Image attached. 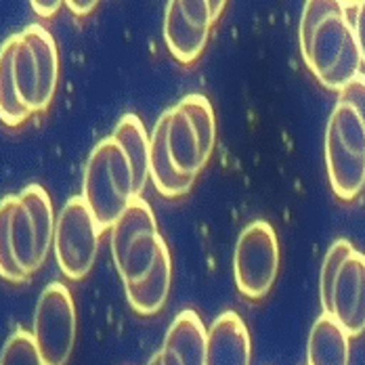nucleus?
<instances>
[{
  "mask_svg": "<svg viewBox=\"0 0 365 365\" xmlns=\"http://www.w3.org/2000/svg\"><path fill=\"white\" fill-rule=\"evenodd\" d=\"M80 195L91 208L101 231L111 229L128 204L137 200L133 168L113 137L101 139L93 147L84 166Z\"/></svg>",
  "mask_w": 365,
  "mask_h": 365,
  "instance_id": "nucleus-1",
  "label": "nucleus"
},
{
  "mask_svg": "<svg viewBox=\"0 0 365 365\" xmlns=\"http://www.w3.org/2000/svg\"><path fill=\"white\" fill-rule=\"evenodd\" d=\"M302 59L322 86L340 93L349 82L361 73V53L355 30L344 17L342 2L328 13L304 44H300Z\"/></svg>",
  "mask_w": 365,
  "mask_h": 365,
  "instance_id": "nucleus-2",
  "label": "nucleus"
},
{
  "mask_svg": "<svg viewBox=\"0 0 365 365\" xmlns=\"http://www.w3.org/2000/svg\"><path fill=\"white\" fill-rule=\"evenodd\" d=\"M326 170L336 197L355 200L365 187V122L336 101L326 126Z\"/></svg>",
  "mask_w": 365,
  "mask_h": 365,
  "instance_id": "nucleus-3",
  "label": "nucleus"
},
{
  "mask_svg": "<svg viewBox=\"0 0 365 365\" xmlns=\"http://www.w3.org/2000/svg\"><path fill=\"white\" fill-rule=\"evenodd\" d=\"M13 76L19 99L30 113L51 106L59 82V53L46 28L30 24L15 34Z\"/></svg>",
  "mask_w": 365,
  "mask_h": 365,
  "instance_id": "nucleus-4",
  "label": "nucleus"
},
{
  "mask_svg": "<svg viewBox=\"0 0 365 365\" xmlns=\"http://www.w3.org/2000/svg\"><path fill=\"white\" fill-rule=\"evenodd\" d=\"M53 202L44 187L36 182L26 185L19 193H13L11 204V248L19 271L32 277L44 264L55 235Z\"/></svg>",
  "mask_w": 365,
  "mask_h": 365,
  "instance_id": "nucleus-5",
  "label": "nucleus"
},
{
  "mask_svg": "<svg viewBox=\"0 0 365 365\" xmlns=\"http://www.w3.org/2000/svg\"><path fill=\"white\" fill-rule=\"evenodd\" d=\"M217 143L215 110L204 95H187L168 110V149L177 173L195 179Z\"/></svg>",
  "mask_w": 365,
  "mask_h": 365,
  "instance_id": "nucleus-6",
  "label": "nucleus"
},
{
  "mask_svg": "<svg viewBox=\"0 0 365 365\" xmlns=\"http://www.w3.org/2000/svg\"><path fill=\"white\" fill-rule=\"evenodd\" d=\"M279 273V242L271 222H248L235 244V288L248 300H260L273 288Z\"/></svg>",
  "mask_w": 365,
  "mask_h": 365,
  "instance_id": "nucleus-7",
  "label": "nucleus"
},
{
  "mask_svg": "<svg viewBox=\"0 0 365 365\" xmlns=\"http://www.w3.org/2000/svg\"><path fill=\"white\" fill-rule=\"evenodd\" d=\"M101 233L99 222L82 195H73L63 204L55 220L53 250L61 273L68 279L78 282L91 273L99 252Z\"/></svg>",
  "mask_w": 365,
  "mask_h": 365,
  "instance_id": "nucleus-8",
  "label": "nucleus"
},
{
  "mask_svg": "<svg viewBox=\"0 0 365 365\" xmlns=\"http://www.w3.org/2000/svg\"><path fill=\"white\" fill-rule=\"evenodd\" d=\"M76 304L61 282L48 284L38 296L32 338L44 365H68L76 344Z\"/></svg>",
  "mask_w": 365,
  "mask_h": 365,
  "instance_id": "nucleus-9",
  "label": "nucleus"
},
{
  "mask_svg": "<svg viewBox=\"0 0 365 365\" xmlns=\"http://www.w3.org/2000/svg\"><path fill=\"white\" fill-rule=\"evenodd\" d=\"M208 0H170L164 13V42L168 53L189 66L200 59L210 36Z\"/></svg>",
  "mask_w": 365,
  "mask_h": 365,
  "instance_id": "nucleus-10",
  "label": "nucleus"
},
{
  "mask_svg": "<svg viewBox=\"0 0 365 365\" xmlns=\"http://www.w3.org/2000/svg\"><path fill=\"white\" fill-rule=\"evenodd\" d=\"M329 315L349 338L365 331V255L353 250L344 260L329 302Z\"/></svg>",
  "mask_w": 365,
  "mask_h": 365,
  "instance_id": "nucleus-11",
  "label": "nucleus"
},
{
  "mask_svg": "<svg viewBox=\"0 0 365 365\" xmlns=\"http://www.w3.org/2000/svg\"><path fill=\"white\" fill-rule=\"evenodd\" d=\"M208 328L191 309L181 311L164 336L158 365H206Z\"/></svg>",
  "mask_w": 365,
  "mask_h": 365,
  "instance_id": "nucleus-12",
  "label": "nucleus"
},
{
  "mask_svg": "<svg viewBox=\"0 0 365 365\" xmlns=\"http://www.w3.org/2000/svg\"><path fill=\"white\" fill-rule=\"evenodd\" d=\"M252 342L244 319L225 311L212 322L206 336V365H250Z\"/></svg>",
  "mask_w": 365,
  "mask_h": 365,
  "instance_id": "nucleus-13",
  "label": "nucleus"
},
{
  "mask_svg": "<svg viewBox=\"0 0 365 365\" xmlns=\"http://www.w3.org/2000/svg\"><path fill=\"white\" fill-rule=\"evenodd\" d=\"M149 179L158 189V193L164 197H181L195 181L177 173L173 164L168 149V110L162 111L149 137Z\"/></svg>",
  "mask_w": 365,
  "mask_h": 365,
  "instance_id": "nucleus-14",
  "label": "nucleus"
},
{
  "mask_svg": "<svg viewBox=\"0 0 365 365\" xmlns=\"http://www.w3.org/2000/svg\"><path fill=\"white\" fill-rule=\"evenodd\" d=\"M170 282H173V258L168 244L164 242L160 246V255L153 264V269L147 273L139 284L124 286L128 304L139 315H155L164 309L168 294H170Z\"/></svg>",
  "mask_w": 365,
  "mask_h": 365,
  "instance_id": "nucleus-15",
  "label": "nucleus"
},
{
  "mask_svg": "<svg viewBox=\"0 0 365 365\" xmlns=\"http://www.w3.org/2000/svg\"><path fill=\"white\" fill-rule=\"evenodd\" d=\"M351 346L349 334L338 326V322L322 313L309 334L307 344V364L309 365H349Z\"/></svg>",
  "mask_w": 365,
  "mask_h": 365,
  "instance_id": "nucleus-16",
  "label": "nucleus"
},
{
  "mask_svg": "<svg viewBox=\"0 0 365 365\" xmlns=\"http://www.w3.org/2000/svg\"><path fill=\"white\" fill-rule=\"evenodd\" d=\"M113 141L122 147L135 177V193L137 197L143 193L149 181V137H147L145 124L135 113H124L115 128H113Z\"/></svg>",
  "mask_w": 365,
  "mask_h": 365,
  "instance_id": "nucleus-17",
  "label": "nucleus"
},
{
  "mask_svg": "<svg viewBox=\"0 0 365 365\" xmlns=\"http://www.w3.org/2000/svg\"><path fill=\"white\" fill-rule=\"evenodd\" d=\"M13 53H15V34L0 44V122L4 126L17 128L32 113L21 103L15 76H13Z\"/></svg>",
  "mask_w": 365,
  "mask_h": 365,
  "instance_id": "nucleus-18",
  "label": "nucleus"
},
{
  "mask_svg": "<svg viewBox=\"0 0 365 365\" xmlns=\"http://www.w3.org/2000/svg\"><path fill=\"white\" fill-rule=\"evenodd\" d=\"M158 231L155 217L145 200L137 197L128 204V208L122 212V217L111 227V256L113 260L126 252V248L139 240L143 233Z\"/></svg>",
  "mask_w": 365,
  "mask_h": 365,
  "instance_id": "nucleus-19",
  "label": "nucleus"
},
{
  "mask_svg": "<svg viewBox=\"0 0 365 365\" xmlns=\"http://www.w3.org/2000/svg\"><path fill=\"white\" fill-rule=\"evenodd\" d=\"M355 248L349 240H336L329 250L326 252V258L322 262V273H319V298H322V309L324 313H329V302H331V290L336 284V277L344 264V260L351 256Z\"/></svg>",
  "mask_w": 365,
  "mask_h": 365,
  "instance_id": "nucleus-20",
  "label": "nucleus"
},
{
  "mask_svg": "<svg viewBox=\"0 0 365 365\" xmlns=\"http://www.w3.org/2000/svg\"><path fill=\"white\" fill-rule=\"evenodd\" d=\"M11 204H13V193L0 200V277L6 282L19 284V282H26L28 277L19 271L15 256H13V248H11V231H9Z\"/></svg>",
  "mask_w": 365,
  "mask_h": 365,
  "instance_id": "nucleus-21",
  "label": "nucleus"
},
{
  "mask_svg": "<svg viewBox=\"0 0 365 365\" xmlns=\"http://www.w3.org/2000/svg\"><path fill=\"white\" fill-rule=\"evenodd\" d=\"M0 365H44L34 344L32 331L15 329L6 338L0 351Z\"/></svg>",
  "mask_w": 365,
  "mask_h": 365,
  "instance_id": "nucleus-22",
  "label": "nucleus"
},
{
  "mask_svg": "<svg viewBox=\"0 0 365 365\" xmlns=\"http://www.w3.org/2000/svg\"><path fill=\"white\" fill-rule=\"evenodd\" d=\"M338 101L351 106L353 110L361 115L365 122V76L359 73L353 82H349L340 93H338Z\"/></svg>",
  "mask_w": 365,
  "mask_h": 365,
  "instance_id": "nucleus-23",
  "label": "nucleus"
},
{
  "mask_svg": "<svg viewBox=\"0 0 365 365\" xmlns=\"http://www.w3.org/2000/svg\"><path fill=\"white\" fill-rule=\"evenodd\" d=\"M353 30H355V38H357L359 53H361V61L365 66V0L359 2V11H357V19L353 24Z\"/></svg>",
  "mask_w": 365,
  "mask_h": 365,
  "instance_id": "nucleus-24",
  "label": "nucleus"
},
{
  "mask_svg": "<svg viewBox=\"0 0 365 365\" xmlns=\"http://www.w3.org/2000/svg\"><path fill=\"white\" fill-rule=\"evenodd\" d=\"M30 6L34 9V13L40 15V17H53L63 6V2L61 0H32Z\"/></svg>",
  "mask_w": 365,
  "mask_h": 365,
  "instance_id": "nucleus-25",
  "label": "nucleus"
},
{
  "mask_svg": "<svg viewBox=\"0 0 365 365\" xmlns=\"http://www.w3.org/2000/svg\"><path fill=\"white\" fill-rule=\"evenodd\" d=\"M97 0H88V2H80V0H68L66 2V6L72 11L73 15H88V13H93L95 9H97Z\"/></svg>",
  "mask_w": 365,
  "mask_h": 365,
  "instance_id": "nucleus-26",
  "label": "nucleus"
},
{
  "mask_svg": "<svg viewBox=\"0 0 365 365\" xmlns=\"http://www.w3.org/2000/svg\"><path fill=\"white\" fill-rule=\"evenodd\" d=\"M225 6H227V2H225V0H208V11H210V19H212V24H215L220 15H222Z\"/></svg>",
  "mask_w": 365,
  "mask_h": 365,
  "instance_id": "nucleus-27",
  "label": "nucleus"
}]
</instances>
